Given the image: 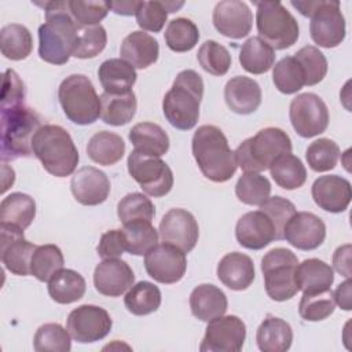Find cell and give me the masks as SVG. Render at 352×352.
<instances>
[{"mask_svg":"<svg viewBox=\"0 0 352 352\" xmlns=\"http://www.w3.org/2000/svg\"><path fill=\"white\" fill-rule=\"evenodd\" d=\"M0 257L4 267L19 276L30 275V261L36 245L23 238V231L0 227Z\"/></svg>","mask_w":352,"mask_h":352,"instance_id":"d6986e66","label":"cell"},{"mask_svg":"<svg viewBox=\"0 0 352 352\" xmlns=\"http://www.w3.org/2000/svg\"><path fill=\"white\" fill-rule=\"evenodd\" d=\"M192 155L202 175L214 182L230 180L238 168L235 153L223 131L214 125H201L191 140Z\"/></svg>","mask_w":352,"mask_h":352,"instance_id":"7a4b0ae2","label":"cell"},{"mask_svg":"<svg viewBox=\"0 0 352 352\" xmlns=\"http://www.w3.org/2000/svg\"><path fill=\"white\" fill-rule=\"evenodd\" d=\"M315 204L330 213L344 212L351 202L352 188L349 180L338 175L318 177L311 188Z\"/></svg>","mask_w":352,"mask_h":352,"instance_id":"7402d4cb","label":"cell"},{"mask_svg":"<svg viewBox=\"0 0 352 352\" xmlns=\"http://www.w3.org/2000/svg\"><path fill=\"white\" fill-rule=\"evenodd\" d=\"M113 326L109 312L98 305L84 304L74 308L66 322L72 338L81 344L95 342L104 338Z\"/></svg>","mask_w":352,"mask_h":352,"instance_id":"5bb4252c","label":"cell"},{"mask_svg":"<svg viewBox=\"0 0 352 352\" xmlns=\"http://www.w3.org/2000/svg\"><path fill=\"white\" fill-rule=\"evenodd\" d=\"M1 160H15L33 154L32 140L41 126L40 116L22 104L1 107Z\"/></svg>","mask_w":352,"mask_h":352,"instance_id":"5b68a950","label":"cell"},{"mask_svg":"<svg viewBox=\"0 0 352 352\" xmlns=\"http://www.w3.org/2000/svg\"><path fill=\"white\" fill-rule=\"evenodd\" d=\"M272 81L275 88L286 95L298 92L305 85L304 72L294 56L282 58L272 70Z\"/></svg>","mask_w":352,"mask_h":352,"instance_id":"ee69618b","label":"cell"},{"mask_svg":"<svg viewBox=\"0 0 352 352\" xmlns=\"http://www.w3.org/2000/svg\"><path fill=\"white\" fill-rule=\"evenodd\" d=\"M293 129L301 138H314L323 133L329 125V109L323 99L312 92L297 95L289 107Z\"/></svg>","mask_w":352,"mask_h":352,"instance_id":"7c38bea8","label":"cell"},{"mask_svg":"<svg viewBox=\"0 0 352 352\" xmlns=\"http://www.w3.org/2000/svg\"><path fill=\"white\" fill-rule=\"evenodd\" d=\"M294 58L302 67L305 85H316L324 78L327 73V59L319 48L305 45L294 54Z\"/></svg>","mask_w":352,"mask_h":352,"instance_id":"f5cc1de1","label":"cell"},{"mask_svg":"<svg viewBox=\"0 0 352 352\" xmlns=\"http://www.w3.org/2000/svg\"><path fill=\"white\" fill-rule=\"evenodd\" d=\"M70 190L77 202L85 206L103 204L110 194V180L95 166L80 168L70 180Z\"/></svg>","mask_w":352,"mask_h":352,"instance_id":"ffe728a7","label":"cell"},{"mask_svg":"<svg viewBox=\"0 0 352 352\" xmlns=\"http://www.w3.org/2000/svg\"><path fill=\"white\" fill-rule=\"evenodd\" d=\"M58 99L66 117L77 125L94 124L100 117V96L84 74H70L59 85Z\"/></svg>","mask_w":352,"mask_h":352,"instance_id":"ba28073f","label":"cell"},{"mask_svg":"<svg viewBox=\"0 0 352 352\" xmlns=\"http://www.w3.org/2000/svg\"><path fill=\"white\" fill-rule=\"evenodd\" d=\"M224 99L231 111L252 114L261 103V88L250 77L235 76L224 87Z\"/></svg>","mask_w":352,"mask_h":352,"instance_id":"cb8c5ba5","label":"cell"},{"mask_svg":"<svg viewBox=\"0 0 352 352\" xmlns=\"http://www.w3.org/2000/svg\"><path fill=\"white\" fill-rule=\"evenodd\" d=\"M124 304L125 308L136 316L148 315L160 308L161 292L154 283L142 280L132 285V287L126 292Z\"/></svg>","mask_w":352,"mask_h":352,"instance_id":"f35d334b","label":"cell"},{"mask_svg":"<svg viewBox=\"0 0 352 352\" xmlns=\"http://www.w3.org/2000/svg\"><path fill=\"white\" fill-rule=\"evenodd\" d=\"M25 100V85L15 70L7 69L3 74L1 107L22 104Z\"/></svg>","mask_w":352,"mask_h":352,"instance_id":"9f6ffc18","label":"cell"},{"mask_svg":"<svg viewBox=\"0 0 352 352\" xmlns=\"http://www.w3.org/2000/svg\"><path fill=\"white\" fill-rule=\"evenodd\" d=\"M140 1H110L109 7L113 10V12L118 15H133L139 7Z\"/></svg>","mask_w":352,"mask_h":352,"instance_id":"94428289","label":"cell"},{"mask_svg":"<svg viewBox=\"0 0 352 352\" xmlns=\"http://www.w3.org/2000/svg\"><path fill=\"white\" fill-rule=\"evenodd\" d=\"M70 333L59 323L41 324L33 338V346L37 352H69L72 349Z\"/></svg>","mask_w":352,"mask_h":352,"instance_id":"7dc6e473","label":"cell"},{"mask_svg":"<svg viewBox=\"0 0 352 352\" xmlns=\"http://www.w3.org/2000/svg\"><path fill=\"white\" fill-rule=\"evenodd\" d=\"M133 282L132 268L121 258H106L94 271L95 289L107 297H120L132 287Z\"/></svg>","mask_w":352,"mask_h":352,"instance_id":"44dd1931","label":"cell"},{"mask_svg":"<svg viewBox=\"0 0 352 352\" xmlns=\"http://www.w3.org/2000/svg\"><path fill=\"white\" fill-rule=\"evenodd\" d=\"M129 140L135 151L148 157H161L169 150L166 132L154 122H139L133 125L129 131Z\"/></svg>","mask_w":352,"mask_h":352,"instance_id":"f546056e","label":"cell"},{"mask_svg":"<svg viewBox=\"0 0 352 352\" xmlns=\"http://www.w3.org/2000/svg\"><path fill=\"white\" fill-rule=\"evenodd\" d=\"M326 238L323 220L311 212H296L283 230V239L300 250H314Z\"/></svg>","mask_w":352,"mask_h":352,"instance_id":"ac0fdd59","label":"cell"},{"mask_svg":"<svg viewBox=\"0 0 352 352\" xmlns=\"http://www.w3.org/2000/svg\"><path fill=\"white\" fill-rule=\"evenodd\" d=\"M258 37L274 50H286L296 44L300 28L296 18L279 1H254Z\"/></svg>","mask_w":352,"mask_h":352,"instance_id":"9c48e42d","label":"cell"},{"mask_svg":"<svg viewBox=\"0 0 352 352\" xmlns=\"http://www.w3.org/2000/svg\"><path fill=\"white\" fill-rule=\"evenodd\" d=\"M257 346L263 352H286L292 346V326L276 316L268 315L257 329Z\"/></svg>","mask_w":352,"mask_h":352,"instance_id":"1f68e13d","label":"cell"},{"mask_svg":"<svg viewBox=\"0 0 352 352\" xmlns=\"http://www.w3.org/2000/svg\"><path fill=\"white\" fill-rule=\"evenodd\" d=\"M122 231L126 241V252L135 256L146 254L158 242V231L147 220L125 223Z\"/></svg>","mask_w":352,"mask_h":352,"instance_id":"60d3db41","label":"cell"},{"mask_svg":"<svg viewBox=\"0 0 352 352\" xmlns=\"http://www.w3.org/2000/svg\"><path fill=\"white\" fill-rule=\"evenodd\" d=\"M340 157L338 144L327 138L312 142L305 150V158L309 168L315 172H327L336 168Z\"/></svg>","mask_w":352,"mask_h":352,"instance_id":"c3c4849f","label":"cell"},{"mask_svg":"<svg viewBox=\"0 0 352 352\" xmlns=\"http://www.w3.org/2000/svg\"><path fill=\"white\" fill-rule=\"evenodd\" d=\"M144 268L158 283H176L186 274V253L170 243H157L144 254Z\"/></svg>","mask_w":352,"mask_h":352,"instance_id":"9a60e30c","label":"cell"},{"mask_svg":"<svg viewBox=\"0 0 352 352\" xmlns=\"http://www.w3.org/2000/svg\"><path fill=\"white\" fill-rule=\"evenodd\" d=\"M217 278L231 290H246L254 280L253 260L243 253H227L217 264Z\"/></svg>","mask_w":352,"mask_h":352,"instance_id":"d4e9b609","label":"cell"},{"mask_svg":"<svg viewBox=\"0 0 352 352\" xmlns=\"http://www.w3.org/2000/svg\"><path fill=\"white\" fill-rule=\"evenodd\" d=\"M235 194L241 202L260 206L271 194V183L260 173L245 172L235 184Z\"/></svg>","mask_w":352,"mask_h":352,"instance_id":"f6af8a7d","label":"cell"},{"mask_svg":"<svg viewBox=\"0 0 352 352\" xmlns=\"http://www.w3.org/2000/svg\"><path fill=\"white\" fill-rule=\"evenodd\" d=\"M121 59L136 69H147L157 62L160 55L158 41L143 30L129 33L120 47Z\"/></svg>","mask_w":352,"mask_h":352,"instance_id":"484cf974","label":"cell"},{"mask_svg":"<svg viewBox=\"0 0 352 352\" xmlns=\"http://www.w3.org/2000/svg\"><path fill=\"white\" fill-rule=\"evenodd\" d=\"M183 4V1H140L135 12L136 22L143 30L158 33L166 22L168 12L177 11Z\"/></svg>","mask_w":352,"mask_h":352,"instance_id":"ab89813d","label":"cell"},{"mask_svg":"<svg viewBox=\"0 0 352 352\" xmlns=\"http://www.w3.org/2000/svg\"><path fill=\"white\" fill-rule=\"evenodd\" d=\"M297 256L286 248H274L261 258V271L268 297L274 301H286L298 292L296 283Z\"/></svg>","mask_w":352,"mask_h":352,"instance_id":"30bf717a","label":"cell"},{"mask_svg":"<svg viewBox=\"0 0 352 352\" xmlns=\"http://www.w3.org/2000/svg\"><path fill=\"white\" fill-rule=\"evenodd\" d=\"M88 157L104 166L117 164L125 154V143L122 138L110 131H100L91 136L87 144Z\"/></svg>","mask_w":352,"mask_h":352,"instance_id":"836d02e7","label":"cell"},{"mask_svg":"<svg viewBox=\"0 0 352 352\" xmlns=\"http://www.w3.org/2000/svg\"><path fill=\"white\" fill-rule=\"evenodd\" d=\"M164 37L169 50L175 52H187L197 45L199 30L191 19L175 18L168 23Z\"/></svg>","mask_w":352,"mask_h":352,"instance_id":"7bdbcfd3","label":"cell"},{"mask_svg":"<svg viewBox=\"0 0 352 352\" xmlns=\"http://www.w3.org/2000/svg\"><path fill=\"white\" fill-rule=\"evenodd\" d=\"M36 4L45 11V22L38 28V55L44 62L65 65L73 56L78 36V26L69 11V0Z\"/></svg>","mask_w":352,"mask_h":352,"instance_id":"6da1fadb","label":"cell"},{"mask_svg":"<svg viewBox=\"0 0 352 352\" xmlns=\"http://www.w3.org/2000/svg\"><path fill=\"white\" fill-rule=\"evenodd\" d=\"M0 50L7 59H26L33 50V38L29 29L19 23L3 26L0 30Z\"/></svg>","mask_w":352,"mask_h":352,"instance_id":"8d00e7d4","label":"cell"},{"mask_svg":"<svg viewBox=\"0 0 352 352\" xmlns=\"http://www.w3.org/2000/svg\"><path fill=\"white\" fill-rule=\"evenodd\" d=\"M110 7L106 1H80L69 0V11L78 28L99 25L107 15Z\"/></svg>","mask_w":352,"mask_h":352,"instance_id":"11a10c76","label":"cell"},{"mask_svg":"<svg viewBox=\"0 0 352 352\" xmlns=\"http://www.w3.org/2000/svg\"><path fill=\"white\" fill-rule=\"evenodd\" d=\"M32 150L44 169L56 177L70 176L80 160L70 133L60 125H41L33 136Z\"/></svg>","mask_w":352,"mask_h":352,"instance_id":"277c9868","label":"cell"},{"mask_svg":"<svg viewBox=\"0 0 352 352\" xmlns=\"http://www.w3.org/2000/svg\"><path fill=\"white\" fill-rule=\"evenodd\" d=\"M351 287H352L351 278H346V279H345L342 283H340L338 287L333 292L336 304H337L340 308H342L344 311H351V309H352Z\"/></svg>","mask_w":352,"mask_h":352,"instance_id":"91938a15","label":"cell"},{"mask_svg":"<svg viewBox=\"0 0 352 352\" xmlns=\"http://www.w3.org/2000/svg\"><path fill=\"white\" fill-rule=\"evenodd\" d=\"M234 153L236 164L243 172L260 173L267 170L282 154L292 153V140L283 129L268 126L245 139Z\"/></svg>","mask_w":352,"mask_h":352,"instance_id":"8992f818","label":"cell"},{"mask_svg":"<svg viewBox=\"0 0 352 352\" xmlns=\"http://www.w3.org/2000/svg\"><path fill=\"white\" fill-rule=\"evenodd\" d=\"M246 338V326L235 315H221L208 322L201 352H238Z\"/></svg>","mask_w":352,"mask_h":352,"instance_id":"4fadbf2b","label":"cell"},{"mask_svg":"<svg viewBox=\"0 0 352 352\" xmlns=\"http://www.w3.org/2000/svg\"><path fill=\"white\" fill-rule=\"evenodd\" d=\"M336 309L331 289L319 293H302L298 304V314L304 320L319 322L329 318Z\"/></svg>","mask_w":352,"mask_h":352,"instance_id":"bcb514c9","label":"cell"},{"mask_svg":"<svg viewBox=\"0 0 352 352\" xmlns=\"http://www.w3.org/2000/svg\"><path fill=\"white\" fill-rule=\"evenodd\" d=\"M204 80L195 70H182L162 99V111L172 126L192 129L199 118Z\"/></svg>","mask_w":352,"mask_h":352,"instance_id":"3957f363","label":"cell"},{"mask_svg":"<svg viewBox=\"0 0 352 352\" xmlns=\"http://www.w3.org/2000/svg\"><path fill=\"white\" fill-rule=\"evenodd\" d=\"M212 21L220 34L238 40L250 33L253 14L245 1L224 0L214 6Z\"/></svg>","mask_w":352,"mask_h":352,"instance_id":"e0dca14e","label":"cell"},{"mask_svg":"<svg viewBox=\"0 0 352 352\" xmlns=\"http://www.w3.org/2000/svg\"><path fill=\"white\" fill-rule=\"evenodd\" d=\"M128 172L142 190L151 197H164L173 187V173L160 157H148L138 151L128 155Z\"/></svg>","mask_w":352,"mask_h":352,"instance_id":"8fae6325","label":"cell"},{"mask_svg":"<svg viewBox=\"0 0 352 352\" xmlns=\"http://www.w3.org/2000/svg\"><path fill=\"white\" fill-rule=\"evenodd\" d=\"M260 210L264 212L272 221L275 228V239L278 241L283 239L285 226L287 224L290 217L297 212L294 204L280 195H275V197H268L260 205Z\"/></svg>","mask_w":352,"mask_h":352,"instance_id":"db71d44e","label":"cell"},{"mask_svg":"<svg viewBox=\"0 0 352 352\" xmlns=\"http://www.w3.org/2000/svg\"><path fill=\"white\" fill-rule=\"evenodd\" d=\"M227 307V296L220 287L212 283L198 285L190 294L191 312L197 319L202 322H209L217 316L224 315Z\"/></svg>","mask_w":352,"mask_h":352,"instance_id":"4316f807","label":"cell"},{"mask_svg":"<svg viewBox=\"0 0 352 352\" xmlns=\"http://www.w3.org/2000/svg\"><path fill=\"white\" fill-rule=\"evenodd\" d=\"M268 169L275 183L285 190L300 188L307 180V169L304 164L292 153L278 157Z\"/></svg>","mask_w":352,"mask_h":352,"instance_id":"74e56055","label":"cell"},{"mask_svg":"<svg viewBox=\"0 0 352 352\" xmlns=\"http://www.w3.org/2000/svg\"><path fill=\"white\" fill-rule=\"evenodd\" d=\"M198 63L213 76H224L231 66V55L228 50L214 40H206L198 50Z\"/></svg>","mask_w":352,"mask_h":352,"instance_id":"681fc988","label":"cell"},{"mask_svg":"<svg viewBox=\"0 0 352 352\" xmlns=\"http://www.w3.org/2000/svg\"><path fill=\"white\" fill-rule=\"evenodd\" d=\"M36 216L34 199L23 192H12L0 204V227L25 231Z\"/></svg>","mask_w":352,"mask_h":352,"instance_id":"83f0119b","label":"cell"},{"mask_svg":"<svg viewBox=\"0 0 352 352\" xmlns=\"http://www.w3.org/2000/svg\"><path fill=\"white\" fill-rule=\"evenodd\" d=\"M98 76L104 92L113 95L132 91L138 77L135 67L121 58H111L102 62Z\"/></svg>","mask_w":352,"mask_h":352,"instance_id":"f1b7e54d","label":"cell"},{"mask_svg":"<svg viewBox=\"0 0 352 352\" xmlns=\"http://www.w3.org/2000/svg\"><path fill=\"white\" fill-rule=\"evenodd\" d=\"M334 282L333 268L319 258H307L298 263L296 283L302 293H319L329 290Z\"/></svg>","mask_w":352,"mask_h":352,"instance_id":"4dcf8cb0","label":"cell"},{"mask_svg":"<svg viewBox=\"0 0 352 352\" xmlns=\"http://www.w3.org/2000/svg\"><path fill=\"white\" fill-rule=\"evenodd\" d=\"M351 245H342L336 249L333 254V265L338 274L351 278Z\"/></svg>","mask_w":352,"mask_h":352,"instance_id":"680465c9","label":"cell"},{"mask_svg":"<svg viewBox=\"0 0 352 352\" xmlns=\"http://www.w3.org/2000/svg\"><path fill=\"white\" fill-rule=\"evenodd\" d=\"M106 44L107 33L100 23L94 26L78 28V36L73 51V56L78 59L95 58L104 50Z\"/></svg>","mask_w":352,"mask_h":352,"instance_id":"816d5d0a","label":"cell"},{"mask_svg":"<svg viewBox=\"0 0 352 352\" xmlns=\"http://www.w3.org/2000/svg\"><path fill=\"white\" fill-rule=\"evenodd\" d=\"M235 236L241 246L260 250L275 239V228L270 217L258 209L239 217L235 226Z\"/></svg>","mask_w":352,"mask_h":352,"instance_id":"603a6c76","label":"cell"},{"mask_svg":"<svg viewBox=\"0 0 352 352\" xmlns=\"http://www.w3.org/2000/svg\"><path fill=\"white\" fill-rule=\"evenodd\" d=\"M126 250V241L122 228L109 230L102 234L99 245L96 248L98 254L106 258H118Z\"/></svg>","mask_w":352,"mask_h":352,"instance_id":"6f0895ef","label":"cell"},{"mask_svg":"<svg viewBox=\"0 0 352 352\" xmlns=\"http://www.w3.org/2000/svg\"><path fill=\"white\" fill-rule=\"evenodd\" d=\"M85 279L74 270L62 268L48 280V294L58 304H72L85 294Z\"/></svg>","mask_w":352,"mask_h":352,"instance_id":"e575fe53","label":"cell"},{"mask_svg":"<svg viewBox=\"0 0 352 352\" xmlns=\"http://www.w3.org/2000/svg\"><path fill=\"white\" fill-rule=\"evenodd\" d=\"M158 232L162 242L179 248L184 253L191 252L199 238V227L194 214L182 208L170 209L162 216Z\"/></svg>","mask_w":352,"mask_h":352,"instance_id":"2e32d148","label":"cell"},{"mask_svg":"<svg viewBox=\"0 0 352 352\" xmlns=\"http://www.w3.org/2000/svg\"><path fill=\"white\" fill-rule=\"evenodd\" d=\"M138 102L133 91L126 94H107L103 92L100 95V118L103 122L121 126L128 124L136 113Z\"/></svg>","mask_w":352,"mask_h":352,"instance_id":"d6a6232c","label":"cell"},{"mask_svg":"<svg viewBox=\"0 0 352 352\" xmlns=\"http://www.w3.org/2000/svg\"><path fill=\"white\" fill-rule=\"evenodd\" d=\"M117 214L122 224L133 220L151 221L155 214V208L150 198L142 192H129L117 205Z\"/></svg>","mask_w":352,"mask_h":352,"instance_id":"f907efd6","label":"cell"},{"mask_svg":"<svg viewBox=\"0 0 352 352\" xmlns=\"http://www.w3.org/2000/svg\"><path fill=\"white\" fill-rule=\"evenodd\" d=\"M304 16L311 18L309 33L315 44L323 48H334L345 38V18L340 1H290Z\"/></svg>","mask_w":352,"mask_h":352,"instance_id":"52a82bcc","label":"cell"},{"mask_svg":"<svg viewBox=\"0 0 352 352\" xmlns=\"http://www.w3.org/2000/svg\"><path fill=\"white\" fill-rule=\"evenodd\" d=\"M275 50L260 37L248 38L239 52L241 66L252 74L267 73L275 63Z\"/></svg>","mask_w":352,"mask_h":352,"instance_id":"d590c367","label":"cell"},{"mask_svg":"<svg viewBox=\"0 0 352 352\" xmlns=\"http://www.w3.org/2000/svg\"><path fill=\"white\" fill-rule=\"evenodd\" d=\"M62 250L52 243L37 246L30 261V275L40 282H48L63 268Z\"/></svg>","mask_w":352,"mask_h":352,"instance_id":"b9f144b4","label":"cell"}]
</instances>
